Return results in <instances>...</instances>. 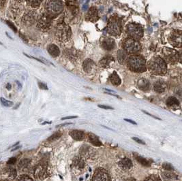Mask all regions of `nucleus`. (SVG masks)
<instances>
[{
  "instance_id": "nucleus-1",
  "label": "nucleus",
  "mask_w": 182,
  "mask_h": 181,
  "mask_svg": "<svg viewBox=\"0 0 182 181\" xmlns=\"http://www.w3.org/2000/svg\"><path fill=\"white\" fill-rule=\"evenodd\" d=\"M148 69L153 74L164 75L167 73V64L164 59L160 57H154L148 63Z\"/></svg>"
},
{
  "instance_id": "nucleus-2",
  "label": "nucleus",
  "mask_w": 182,
  "mask_h": 181,
  "mask_svg": "<svg viewBox=\"0 0 182 181\" xmlns=\"http://www.w3.org/2000/svg\"><path fill=\"white\" fill-rule=\"evenodd\" d=\"M127 66L132 72H143L147 69L145 60L141 56L133 55L126 59Z\"/></svg>"
},
{
  "instance_id": "nucleus-3",
  "label": "nucleus",
  "mask_w": 182,
  "mask_h": 181,
  "mask_svg": "<svg viewBox=\"0 0 182 181\" xmlns=\"http://www.w3.org/2000/svg\"><path fill=\"white\" fill-rule=\"evenodd\" d=\"M64 4L62 0H46L45 4L46 13L53 19L58 17L64 11Z\"/></svg>"
},
{
  "instance_id": "nucleus-4",
  "label": "nucleus",
  "mask_w": 182,
  "mask_h": 181,
  "mask_svg": "<svg viewBox=\"0 0 182 181\" xmlns=\"http://www.w3.org/2000/svg\"><path fill=\"white\" fill-rule=\"evenodd\" d=\"M72 36V30L69 25L64 21L58 23L55 32V37L60 42H67Z\"/></svg>"
},
{
  "instance_id": "nucleus-5",
  "label": "nucleus",
  "mask_w": 182,
  "mask_h": 181,
  "mask_svg": "<svg viewBox=\"0 0 182 181\" xmlns=\"http://www.w3.org/2000/svg\"><path fill=\"white\" fill-rule=\"evenodd\" d=\"M107 31L110 35L113 36H119L122 31V25L120 19L117 17L110 18L108 23Z\"/></svg>"
},
{
  "instance_id": "nucleus-6",
  "label": "nucleus",
  "mask_w": 182,
  "mask_h": 181,
  "mask_svg": "<svg viewBox=\"0 0 182 181\" xmlns=\"http://www.w3.org/2000/svg\"><path fill=\"white\" fill-rule=\"evenodd\" d=\"M126 32L130 38L138 40L143 36V30L141 25L136 23H130L126 27Z\"/></svg>"
},
{
  "instance_id": "nucleus-7",
  "label": "nucleus",
  "mask_w": 182,
  "mask_h": 181,
  "mask_svg": "<svg viewBox=\"0 0 182 181\" xmlns=\"http://www.w3.org/2000/svg\"><path fill=\"white\" fill-rule=\"evenodd\" d=\"M123 48L128 53L134 54L141 50V46L135 39L129 38L126 39L123 43Z\"/></svg>"
},
{
  "instance_id": "nucleus-8",
  "label": "nucleus",
  "mask_w": 182,
  "mask_h": 181,
  "mask_svg": "<svg viewBox=\"0 0 182 181\" xmlns=\"http://www.w3.org/2000/svg\"><path fill=\"white\" fill-rule=\"evenodd\" d=\"M53 18L50 17L46 13L41 16L38 19L37 27L42 31H47L51 29L53 23Z\"/></svg>"
},
{
  "instance_id": "nucleus-9",
  "label": "nucleus",
  "mask_w": 182,
  "mask_h": 181,
  "mask_svg": "<svg viewBox=\"0 0 182 181\" xmlns=\"http://www.w3.org/2000/svg\"><path fill=\"white\" fill-rule=\"evenodd\" d=\"M168 42L174 47L179 48L182 46V31L179 30H175L171 32L169 37H168Z\"/></svg>"
},
{
  "instance_id": "nucleus-10",
  "label": "nucleus",
  "mask_w": 182,
  "mask_h": 181,
  "mask_svg": "<svg viewBox=\"0 0 182 181\" xmlns=\"http://www.w3.org/2000/svg\"><path fill=\"white\" fill-rule=\"evenodd\" d=\"M162 53L165 61L170 64H175L178 61V52H177L175 50L170 48H164L162 51Z\"/></svg>"
},
{
  "instance_id": "nucleus-11",
  "label": "nucleus",
  "mask_w": 182,
  "mask_h": 181,
  "mask_svg": "<svg viewBox=\"0 0 182 181\" xmlns=\"http://www.w3.org/2000/svg\"><path fill=\"white\" fill-rule=\"evenodd\" d=\"M37 13L33 10H29L26 12L24 15L23 16L22 21L23 24L26 26L32 25L37 20Z\"/></svg>"
},
{
  "instance_id": "nucleus-12",
  "label": "nucleus",
  "mask_w": 182,
  "mask_h": 181,
  "mask_svg": "<svg viewBox=\"0 0 182 181\" xmlns=\"http://www.w3.org/2000/svg\"><path fill=\"white\" fill-rule=\"evenodd\" d=\"M110 180V178L109 173L103 168L96 169L92 178V180L96 181H107Z\"/></svg>"
},
{
  "instance_id": "nucleus-13",
  "label": "nucleus",
  "mask_w": 182,
  "mask_h": 181,
  "mask_svg": "<svg viewBox=\"0 0 182 181\" xmlns=\"http://www.w3.org/2000/svg\"><path fill=\"white\" fill-rule=\"evenodd\" d=\"M46 167L44 165H38L34 169V175L37 179H43L46 174Z\"/></svg>"
},
{
  "instance_id": "nucleus-14",
  "label": "nucleus",
  "mask_w": 182,
  "mask_h": 181,
  "mask_svg": "<svg viewBox=\"0 0 182 181\" xmlns=\"http://www.w3.org/2000/svg\"><path fill=\"white\" fill-rule=\"evenodd\" d=\"M100 44L102 48L106 51H112L115 48V42L113 39L110 38H103L100 40Z\"/></svg>"
},
{
  "instance_id": "nucleus-15",
  "label": "nucleus",
  "mask_w": 182,
  "mask_h": 181,
  "mask_svg": "<svg viewBox=\"0 0 182 181\" xmlns=\"http://www.w3.org/2000/svg\"><path fill=\"white\" fill-rule=\"evenodd\" d=\"M80 154L81 156L85 157L87 159H91L96 154V153H95L94 149L90 146L84 145L81 148Z\"/></svg>"
},
{
  "instance_id": "nucleus-16",
  "label": "nucleus",
  "mask_w": 182,
  "mask_h": 181,
  "mask_svg": "<svg viewBox=\"0 0 182 181\" xmlns=\"http://www.w3.org/2000/svg\"><path fill=\"white\" fill-rule=\"evenodd\" d=\"M98 19H99L98 13H97V10L96 9V8L95 7L90 8L85 16L86 20L94 23L97 21V20H98Z\"/></svg>"
},
{
  "instance_id": "nucleus-17",
  "label": "nucleus",
  "mask_w": 182,
  "mask_h": 181,
  "mask_svg": "<svg viewBox=\"0 0 182 181\" xmlns=\"http://www.w3.org/2000/svg\"><path fill=\"white\" fill-rule=\"evenodd\" d=\"M71 138L76 141H81L85 138V133L83 131L78 130H71L69 133Z\"/></svg>"
},
{
  "instance_id": "nucleus-18",
  "label": "nucleus",
  "mask_w": 182,
  "mask_h": 181,
  "mask_svg": "<svg viewBox=\"0 0 182 181\" xmlns=\"http://www.w3.org/2000/svg\"><path fill=\"white\" fill-rule=\"evenodd\" d=\"M118 166H120V168L123 170H130L133 167V161H132L130 159L127 158V157H125V158L121 159L120 161H119Z\"/></svg>"
},
{
  "instance_id": "nucleus-19",
  "label": "nucleus",
  "mask_w": 182,
  "mask_h": 181,
  "mask_svg": "<svg viewBox=\"0 0 182 181\" xmlns=\"http://www.w3.org/2000/svg\"><path fill=\"white\" fill-rule=\"evenodd\" d=\"M86 163L82 157H75L73 159L72 161V166L75 167V168L78 170H83L84 167H85Z\"/></svg>"
},
{
  "instance_id": "nucleus-20",
  "label": "nucleus",
  "mask_w": 182,
  "mask_h": 181,
  "mask_svg": "<svg viewBox=\"0 0 182 181\" xmlns=\"http://www.w3.org/2000/svg\"><path fill=\"white\" fill-rule=\"evenodd\" d=\"M95 67V63L90 59H87L83 63V70L86 73H90Z\"/></svg>"
},
{
  "instance_id": "nucleus-21",
  "label": "nucleus",
  "mask_w": 182,
  "mask_h": 181,
  "mask_svg": "<svg viewBox=\"0 0 182 181\" xmlns=\"http://www.w3.org/2000/svg\"><path fill=\"white\" fill-rule=\"evenodd\" d=\"M47 51L53 57H57L60 55V49L55 44H50L47 46Z\"/></svg>"
},
{
  "instance_id": "nucleus-22",
  "label": "nucleus",
  "mask_w": 182,
  "mask_h": 181,
  "mask_svg": "<svg viewBox=\"0 0 182 181\" xmlns=\"http://www.w3.org/2000/svg\"><path fill=\"white\" fill-rule=\"evenodd\" d=\"M154 89L155 92L158 93H162L165 91L166 89H167V84L164 81L158 80L154 83Z\"/></svg>"
},
{
  "instance_id": "nucleus-23",
  "label": "nucleus",
  "mask_w": 182,
  "mask_h": 181,
  "mask_svg": "<svg viewBox=\"0 0 182 181\" xmlns=\"http://www.w3.org/2000/svg\"><path fill=\"white\" fill-rule=\"evenodd\" d=\"M115 59L112 56L110 55H107L104 57L100 61V65L102 67L107 68L110 66V65L111 64V63L114 62Z\"/></svg>"
},
{
  "instance_id": "nucleus-24",
  "label": "nucleus",
  "mask_w": 182,
  "mask_h": 181,
  "mask_svg": "<svg viewBox=\"0 0 182 181\" xmlns=\"http://www.w3.org/2000/svg\"><path fill=\"white\" fill-rule=\"evenodd\" d=\"M137 86H138V87L141 89V91H147L149 90L150 87L149 81L145 79V78H141V79L139 80L138 82H137Z\"/></svg>"
},
{
  "instance_id": "nucleus-25",
  "label": "nucleus",
  "mask_w": 182,
  "mask_h": 181,
  "mask_svg": "<svg viewBox=\"0 0 182 181\" xmlns=\"http://www.w3.org/2000/svg\"><path fill=\"white\" fill-rule=\"evenodd\" d=\"M167 106L173 109H177L179 108V101H178V99H177L175 97H170L168 98L167 100Z\"/></svg>"
},
{
  "instance_id": "nucleus-26",
  "label": "nucleus",
  "mask_w": 182,
  "mask_h": 181,
  "mask_svg": "<svg viewBox=\"0 0 182 181\" xmlns=\"http://www.w3.org/2000/svg\"><path fill=\"white\" fill-rule=\"evenodd\" d=\"M88 138H89V141L90 142V143H91L94 146H101L102 145V142L99 140V138L97 137V136L94 134V133H88Z\"/></svg>"
},
{
  "instance_id": "nucleus-27",
  "label": "nucleus",
  "mask_w": 182,
  "mask_h": 181,
  "mask_svg": "<svg viewBox=\"0 0 182 181\" xmlns=\"http://www.w3.org/2000/svg\"><path fill=\"white\" fill-rule=\"evenodd\" d=\"M127 53L128 52H126L124 49L120 50V51L117 52V60L118 61L120 62V64H123V63L125 62L126 60L127 59Z\"/></svg>"
},
{
  "instance_id": "nucleus-28",
  "label": "nucleus",
  "mask_w": 182,
  "mask_h": 181,
  "mask_svg": "<svg viewBox=\"0 0 182 181\" xmlns=\"http://www.w3.org/2000/svg\"><path fill=\"white\" fill-rule=\"evenodd\" d=\"M162 176L164 180H177V176L174 173L169 172H164L162 173Z\"/></svg>"
},
{
  "instance_id": "nucleus-29",
  "label": "nucleus",
  "mask_w": 182,
  "mask_h": 181,
  "mask_svg": "<svg viewBox=\"0 0 182 181\" xmlns=\"http://www.w3.org/2000/svg\"><path fill=\"white\" fill-rule=\"evenodd\" d=\"M110 80L111 83L113 84V85L115 86H118L120 85L121 81L120 76H119V75L117 74V72H113V74L110 76Z\"/></svg>"
},
{
  "instance_id": "nucleus-30",
  "label": "nucleus",
  "mask_w": 182,
  "mask_h": 181,
  "mask_svg": "<svg viewBox=\"0 0 182 181\" xmlns=\"http://www.w3.org/2000/svg\"><path fill=\"white\" fill-rule=\"evenodd\" d=\"M30 164H31V159H24L19 162V164L18 165V167L20 170L23 171V170H25L26 168H27V167L30 166Z\"/></svg>"
},
{
  "instance_id": "nucleus-31",
  "label": "nucleus",
  "mask_w": 182,
  "mask_h": 181,
  "mask_svg": "<svg viewBox=\"0 0 182 181\" xmlns=\"http://www.w3.org/2000/svg\"><path fill=\"white\" fill-rule=\"evenodd\" d=\"M134 157H135L136 161L139 162L140 164L142 165V166H146V167H149L150 166H151V163H150L149 161H148V160L146 159L145 158H143V157L139 156V154H136V155H134Z\"/></svg>"
},
{
  "instance_id": "nucleus-32",
  "label": "nucleus",
  "mask_w": 182,
  "mask_h": 181,
  "mask_svg": "<svg viewBox=\"0 0 182 181\" xmlns=\"http://www.w3.org/2000/svg\"><path fill=\"white\" fill-rule=\"evenodd\" d=\"M6 173L10 178H12V179L15 178L17 175V170H16L14 168H13V167H7L6 170Z\"/></svg>"
},
{
  "instance_id": "nucleus-33",
  "label": "nucleus",
  "mask_w": 182,
  "mask_h": 181,
  "mask_svg": "<svg viewBox=\"0 0 182 181\" xmlns=\"http://www.w3.org/2000/svg\"><path fill=\"white\" fill-rule=\"evenodd\" d=\"M26 1H27V4L29 6L36 8L40 6V5L42 4L43 0H26Z\"/></svg>"
},
{
  "instance_id": "nucleus-34",
  "label": "nucleus",
  "mask_w": 182,
  "mask_h": 181,
  "mask_svg": "<svg viewBox=\"0 0 182 181\" xmlns=\"http://www.w3.org/2000/svg\"><path fill=\"white\" fill-rule=\"evenodd\" d=\"M67 55L69 57L70 59H76L77 58L78 55H77V51L76 50L73 49H69L67 51Z\"/></svg>"
},
{
  "instance_id": "nucleus-35",
  "label": "nucleus",
  "mask_w": 182,
  "mask_h": 181,
  "mask_svg": "<svg viewBox=\"0 0 182 181\" xmlns=\"http://www.w3.org/2000/svg\"><path fill=\"white\" fill-rule=\"evenodd\" d=\"M62 133H61L60 132H55L52 136H50V137L48 139V141L49 142H54L55 140H58L59 138H60V137L62 136Z\"/></svg>"
},
{
  "instance_id": "nucleus-36",
  "label": "nucleus",
  "mask_w": 182,
  "mask_h": 181,
  "mask_svg": "<svg viewBox=\"0 0 182 181\" xmlns=\"http://www.w3.org/2000/svg\"><path fill=\"white\" fill-rule=\"evenodd\" d=\"M0 101H1L2 104L4 105V106H6V107H11L13 106V102L11 101H9V100H7V99H4V98H0Z\"/></svg>"
},
{
  "instance_id": "nucleus-37",
  "label": "nucleus",
  "mask_w": 182,
  "mask_h": 181,
  "mask_svg": "<svg viewBox=\"0 0 182 181\" xmlns=\"http://www.w3.org/2000/svg\"><path fill=\"white\" fill-rule=\"evenodd\" d=\"M17 180L21 181H33V178H30L27 175H21L17 178Z\"/></svg>"
},
{
  "instance_id": "nucleus-38",
  "label": "nucleus",
  "mask_w": 182,
  "mask_h": 181,
  "mask_svg": "<svg viewBox=\"0 0 182 181\" xmlns=\"http://www.w3.org/2000/svg\"><path fill=\"white\" fill-rule=\"evenodd\" d=\"M162 167L165 170H167V171H173L174 170V167H173L172 165L168 164V163H164L162 164Z\"/></svg>"
},
{
  "instance_id": "nucleus-39",
  "label": "nucleus",
  "mask_w": 182,
  "mask_h": 181,
  "mask_svg": "<svg viewBox=\"0 0 182 181\" xmlns=\"http://www.w3.org/2000/svg\"><path fill=\"white\" fill-rule=\"evenodd\" d=\"M160 178L158 177L157 175H152L149 176L148 178H145V180H160Z\"/></svg>"
},
{
  "instance_id": "nucleus-40",
  "label": "nucleus",
  "mask_w": 182,
  "mask_h": 181,
  "mask_svg": "<svg viewBox=\"0 0 182 181\" xmlns=\"http://www.w3.org/2000/svg\"><path fill=\"white\" fill-rule=\"evenodd\" d=\"M6 23H7V25L9 26V27L12 29V30L14 31V32L16 33L17 31V27H16V26L13 24V23H12V22H10V21H9V20H6Z\"/></svg>"
},
{
  "instance_id": "nucleus-41",
  "label": "nucleus",
  "mask_w": 182,
  "mask_h": 181,
  "mask_svg": "<svg viewBox=\"0 0 182 181\" xmlns=\"http://www.w3.org/2000/svg\"><path fill=\"white\" fill-rule=\"evenodd\" d=\"M38 86L40 89H43V90H48V86H47L45 83L38 82Z\"/></svg>"
},
{
  "instance_id": "nucleus-42",
  "label": "nucleus",
  "mask_w": 182,
  "mask_h": 181,
  "mask_svg": "<svg viewBox=\"0 0 182 181\" xmlns=\"http://www.w3.org/2000/svg\"><path fill=\"white\" fill-rule=\"evenodd\" d=\"M16 161H17V158L16 157H11V158L9 159L8 161L7 162V164L8 165H14Z\"/></svg>"
},
{
  "instance_id": "nucleus-43",
  "label": "nucleus",
  "mask_w": 182,
  "mask_h": 181,
  "mask_svg": "<svg viewBox=\"0 0 182 181\" xmlns=\"http://www.w3.org/2000/svg\"><path fill=\"white\" fill-rule=\"evenodd\" d=\"M99 108H101L103 109H106V110H112L113 109V108L110 107L109 106H106V105H98Z\"/></svg>"
},
{
  "instance_id": "nucleus-44",
  "label": "nucleus",
  "mask_w": 182,
  "mask_h": 181,
  "mask_svg": "<svg viewBox=\"0 0 182 181\" xmlns=\"http://www.w3.org/2000/svg\"><path fill=\"white\" fill-rule=\"evenodd\" d=\"M133 139L134 140H135L136 142H138L139 144H145V142H143V140H140V139L137 138L136 137H133Z\"/></svg>"
},
{
  "instance_id": "nucleus-45",
  "label": "nucleus",
  "mask_w": 182,
  "mask_h": 181,
  "mask_svg": "<svg viewBox=\"0 0 182 181\" xmlns=\"http://www.w3.org/2000/svg\"><path fill=\"white\" fill-rule=\"evenodd\" d=\"M178 61L182 64V51L178 52Z\"/></svg>"
},
{
  "instance_id": "nucleus-46",
  "label": "nucleus",
  "mask_w": 182,
  "mask_h": 181,
  "mask_svg": "<svg viewBox=\"0 0 182 181\" xmlns=\"http://www.w3.org/2000/svg\"><path fill=\"white\" fill-rule=\"evenodd\" d=\"M77 116H70V117H65L62 118V120H67V119H75L77 118Z\"/></svg>"
},
{
  "instance_id": "nucleus-47",
  "label": "nucleus",
  "mask_w": 182,
  "mask_h": 181,
  "mask_svg": "<svg viewBox=\"0 0 182 181\" xmlns=\"http://www.w3.org/2000/svg\"><path fill=\"white\" fill-rule=\"evenodd\" d=\"M72 124V123H64V124H61V125H58L56 126V127H64V126L65 125H68Z\"/></svg>"
},
{
  "instance_id": "nucleus-48",
  "label": "nucleus",
  "mask_w": 182,
  "mask_h": 181,
  "mask_svg": "<svg viewBox=\"0 0 182 181\" xmlns=\"http://www.w3.org/2000/svg\"><path fill=\"white\" fill-rule=\"evenodd\" d=\"M126 121H128V122H129V123H132V124H134V125H136V123H135L134 121H133V120H130V119H124Z\"/></svg>"
},
{
  "instance_id": "nucleus-49",
  "label": "nucleus",
  "mask_w": 182,
  "mask_h": 181,
  "mask_svg": "<svg viewBox=\"0 0 182 181\" xmlns=\"http://www.w3.org/2000/svg\"><path fill=\"white\" fill-rule=\"evenodd\" d=\"M20 37L23 39V41H25V42H27V39H26V38L24 37V36H23V34H21V33H20Z\"/></svg>"
},
{
  "instance_id": "nucleus-50",
  "label": "nucleus",
  "mask_w": 182,
  "mask_h": 181,
  "mask_svg": "<svg viewBox=\"0 0 182 181\" xmlns=\"http://www.w3.org/2000/svg\"><path fill=\"white\" fill-rule=\"evenodd\" d=\"M11 87H12L11 84L8 83V84H7V85H6V88H7V89H8V90H10V89H11Z\"/></svg>"
},
{
  "instance_id": "nucleus-51",
  "label": "nucleus",
  "mask_w": 182,
  "mask_h": 181,
  "mask_svg": "<svg viewBox=\"0 0 182 181\" xmlns=\"http://www.w3.org/2000/svg\"><path fill=\"white\" fill-rule=\"evenodd\" d=\"M17 2H18V3H21V2H23L24 0H15Z\"/></svg>"
},
{
  "instance_id": "nucleus-52",
  "label": "nucleus",
  "mask_w": 182,
  "mask_h": 181,
  "mask_svg": "<svg viewBox=\"0 0 182 181\" xmlns=\"http://www.w3.org/2000/svg\"><path fill=\"white\" fill-rule=\"evenodd\" d=\"M20 148V146H18V147H17V148H15L14 149H13V150H12V151H16V150H17L18 148Z\"/></svg>"
}]
</instances>
